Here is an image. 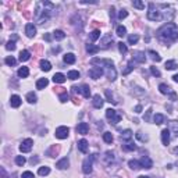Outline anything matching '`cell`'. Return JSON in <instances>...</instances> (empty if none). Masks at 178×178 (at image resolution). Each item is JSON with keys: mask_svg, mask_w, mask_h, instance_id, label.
<instances>
[{"mask_svg": "<svg viewBox=\"0 0 178 178\" xmlns=\"http://www.w3.org/2000/svg\"><path fill=\"white\" fill-rule=\"evenodd\" d=\"M73 90L75 93H82V96L86 97V99L90 96V88L88 85H85V84L81 86H73Z\"/></svg>", "mask_w": 178, "mask_h": 178, "instance_id": "obj_6", "label": "cell"}, {"mask_svg": "<svg viewBox=\"0 0 178 178\" xmlns=\"http://www.w3.org/2000/svg\"><path fill=\"white\" fill-rule=\"evenodd\" d=\"M116 33H117L118 36H125L127 35V28L125 27H122V25H118L117 29H116Z\"/></svg>", "mask_w": 178, "mask_h": 178, "instance_id": "obj_39", "label": "cell"}, {"mask_svg": "<svg viewBox=\"0 0 178 178\" xmlns=\"http://www.w3.org/2000/svg\"><path fill=\"white\" fill-rule=\"evenodd\" d=\"M111 43H113V38L110 36V35H105V36L102 38V47L107 49Z\"/></svg>", "mask_w": 178, "mask_h": 178, "instance_id": "obj_21", "label": "cell"}, {"mask_svg": "<svg viewBox=\"0 0 178 178\" xmlns=\"http://www.w3.org/2000/svg\"><path fill=\"white\" fill-rule=\"evenodd\" d=\"M141 111H142V106L138 105L136 107H135V113H141Z\"/></svg>", "mask_w": 178, "mask_h": 178, "instance_id": "obj_57", "label": "cell"}, {"mask_svg": "<svg viewBox=\"0 0 178 178\" xmlns=\"http://www.w3.org/2000/svg\"><path fill=\"white\" fill-rule=\"evenodd\" d=\"M49 85V79L47 78H41L36 81V89H44Z\"/></svg>", "mask_w": 178, "mask_h": 178, "instance_id": "obj_23", "label": "cell"}, {"mask_svg": "<svg viewBox=\"0 0 178 178\" xmlns=\"http://www.w3.org/2000/svg\"><path fill=\"white\" fill-rule=\"evenodd\" d=\"M68 134H70V128L68 127H65V125H61L56 130V138H59V139H65V138L68 136Z\"/></svg>", "mask_w": 178, "mask_h": 178, "instance_id": "obj_8", "label": "cell"}, {"mask_svg": "<svg viewBox=\"0 0 178 178\" xmlns=\"http://www.w3.org/2000/svg\"><path fill=\"white\" fill-rule=\"evenodd\" d=\"M1 178H8V175L6 174V171H4V168H1Z\"/></svg>", "mask_w": 178, "mask_h": 178, "instance_id": "obj_58", "label": "cell"}, {"mask_svg": "<svg viewBox=\"0 0 178 178\" xmlns=\"http://www.w3.org/2000/svg\"><path fill=\"white\" fill-rule=\"evenodd\" d=\"M134 61L136 63H145L146 61V56L143 52H134Z\"/></svg>", "mask_w": 178, "mask_h": 178, "instance_id": "obj_19", "label": "cell"}, {"mask_svg": "<svg viewBox=\"0 0 178 178\" xmlns=\"http://www.w3.org/2000/svg\"><path fill=\"white\" fill-rule=\"evenodd\" d=\"M134 68H135V63H134V60H131L130 63H128V65H127V68L122 71V74H124V75H128Z\"/></svg>", "mask_w": 178, "mask_h": 178, "instance_id": "obj_38", "label": "cell"}, {"mask_svg": "<svg viewBox=\"0 0 178 178\" xmlns=\"http://www.w3.org/2000/svg\"><path fill=\"white\" fill-rule=\"evenodd\" d=\"M136 138H138V139H139L141 142H148V141H149L148 135H143V132H136Z\"/></svg>", "mask_w": 178, "mask_h": 178, "instance_id": "obj_48", "label": "cell"}, {"mask_svg": "<svg viewBox=\"0 0 178 178\" xmlns=\"http://www.w3.org/2000/svg\"><path fill=\"white\" fill-rule=\"evenodd\" d=\"M164 120H166V117H164L163 114H160V113H157V114H154V116H153V122H154V124H157V125L163 124Z\"/></svg>", "mask_w": 178, "mask_h": 178, "instance_id": "obj_25", "label": "cell"}, {"mask_svg": "<svg viewBox=\"0 0 178 178\" xmlns=\"http://www.w3.org/2000/svg\"><path fill=\"white\" fill-rule=\"evenodd\" d=\"M146 17H148V20H150V21L162 20V14H160V11L154 10V4H153V3H150V4H149V11H148Z\"/></svg>", "mask_w": 178, "mask_h": 178, "instance_id": "obj_5", "label": "cell"}, {"mask_svg": "<svg viewBox=\"0 0 178 178\" xmlns=\"http://www.w3.org/2000/svg\"><path fill=\"white\" fill-rule=\"evenodd\" d=\"M6 49H7V50H14V49H16V42L14 41H8L7 42V44H6Z\"/></svg>", "mask_w": 178, "mask_h": 178, "instance_id": "obj_49", "label": "cell"}, {"mask_svg": "<svg viewBox=\"0 0 178 178\" xmlns=\"http://www.w3.org/2000/svg\"><path fill=\"white\" fill-rule=\"evenodd\" d=\"M128 166H130L132 170H139V168H142L141 163L138 162V160H130V162H128Z\"/></svg>", "mask_w": 178, "mask_h": 178, "instance_id": "obj_37", "label": "cell"}, {"mask_svg": "<svg viewBox=\"0 0 178 178\" xmlns=\"http://www.w3.org/2000/svg\"><path fill=\"white\" fill-rule=\"evenodd\" d=\"M106 160L107 162H113L114 160V153H111V152H106Z\"/></svg>", "mask_w": 178, "mask_h": 178, "instance_id": "obj_54", "label": "cell"}, {"mask_svg": "<svg viewBox=\"0 0 178 178\" xmlns=\"http://www.w3.org/2000/svg\"><path fill=\"white\" fill-rule=\"evenodd\" d=\"M65 75L64 74H61V73H57V74H54L53 75V78H52V81L54 82V84H63V82H65Z\"/></svg>", "mask_w": 178, "mask_h": 178, "instance_id": "obj_20", "label": "cell"}, {"mask_svg": "<svg viewBox=\"0 0 178 178\" xmlns=\"http://www.w3.org/2000/svg\"><path fill=\"white\" fill-rule=\"evenodd\" d=\"M21 178H35V175H33V173H31V171H24L22 175H21Z\"/></svg>", "mask_w": 178, "mask_h": 178, "instance_id": "obj_53", "label": "cell"}, {"mask_svg": "<svg viewBox=\"0 0 178 178\" xmlns=\"http://www.w3.org/2000/svg\"><path fill=\"white\" fill-rule=\"evenodd\" d=\"M139 163H141L142 168H152V167H153V162H152L148 156H143V157L139 160Z\"/></svg>", "mask_w": 178, "mask_h": 178, "instance_id": "obj_12", "label": "cell"}, {"mask_svg": "<svg viewBox=\"0 0 178 178\" xmlns=\"http://www.w3.org/2000/svg\"><path fill=\"white\" fill-rule=\"evenodd\" d=\"M118 50H120V53H121V54H125V53L128 52V47H127L125 43L120 42V43H118Z\"/></svg>", "mask_w": 178, "mask_h": 178, "instance_id": "obj_45", "label": "cell"}, {"mask_svg": "<svg viewBox=\"0 0 178 178\" xmlns=\"http://www.w3.org/2000/svg\"><path fill=\"white\" fill-rule=\"evenodd\" d=\"M103 74H105V71H103L102 67H92V68L89 70V75H90V78H93V79H99Z\"/></svg>", "mask_w": 178, "mask_h": 178, "instance_id": "obj_9", "label": "cell"}, {"mask_svg": "<svg viewBox=\"0 0 178 178\" xmlns=\"http://www.w3.org/2000/svg\"><path fill=\"white\" fill-rule=\"evenodd\" d=\"M157 36L162 41L166 42H175L178 39V27L173 22H167L157 29Z\"/></svg>", "mask_w": 178, "mask_h": 178, "instance_id": "obj_1", "label": "cell"}, {"mask_svg": "<svg viewBox=\"0 0 178 178\" xmlns=\"http://www.w3.org/2000/svg\"><path fill=\"white\" fill-rule=\"evenodd\" d=\"M68 166H70L68 157H63L61 160H59V162L56 163V167L59 168V170H64V168H67Z\"/></svg>", "mask_w": 178, "mask_h": 178, "instance_id": "obj_13", "label": "cell"}, {"mask_svg": "<svg viewBox=\"0 0 178 178\" xmlns=\"http://www.w3.org/2000/svg\"><path fill=\"white\" fill-rule=\"evenodd\" d=\"M138 178H149L148 175H141V177H138Z\"/></svg>", "mask_w": 178, "mask_h": 178, "instance_id": "obj_61", "label": "cell"}, {"mask_svg": "<svg viewBox=\"0 0 178 178\" xmlns=\"http://www.w3.org/2000/svg\"><path fill=\"white\" fill-rule=\"evenodd\" d=\"M122 149L125 152H132V150H136V145H134L132 142H127L125 145H122Z\"/></svg>", "mask_w": 178, "mask_h": 178, "instance_id": "obj_35", "label": "cell"}, {"mask_svg": "<svg viewBox=\"0 0 178 178\" xmlns=\"http://www.w3.org/2000/svg\"><path fill=\"white\" fill-rule=\"evenodd\" d=\"M17 74H18V77H20V78H27L29 75V68H28V67H21Z\"/></svg>", "mask_w": 178, "mask_h": 178, "instance_id": "obj_30", "label": "cell"}, {"mask_svg": "<svg viewBox=\"0 0 178 178\" xmlns=\"http://www.w3.org/2000/svg\"><path fill=\"white\" fill-rule=\"evenodd\" d=\"M25 163H27V159H25L24 156H17V157H16V164H17V166L22 167Z\"/></svg>", "mask_w": 178, "mask_h": 178, "instance_id": "obj_43", "label": "cell"}, {"mask_svg": "<svg viewBox=\"0 0 178 178\" xmlns=\"http://www.w3.org/2000/svg\"><path fill=\"white\" fill-rule=\"evenodd\" d=\"M148 54H149L150 59H152L153 61H156V63H159V61H162V57L159 56V53H156L154 50H149V52H148Z\"/></svg>", "mask_w": 178, "mask_h": 178, "instance_id": "obj_33", "label": "cell"}, {"mask_svg": "<svg viewBox=\"0 0 178 178\" xmlns=\"http://www.w3.org/2000/svg\"><path fill=\"white\" fill-rule=\"evenodd\" d=\"M150 73H152V75H154V77H160V71H159L156 67H150Z\"/></svg>", "mask_w": 178, "mask_h": 178, "instance_id": "obj_55", "label": "cell"}, {"mask_svg": "<svg viewBox=\"0 0 178 178\" xmlns=\"http://www.w3.org/2000/svg\"><path fill=\"white\" fill-rule=\"evenodd\" d=\"M132 6L135 8H138V10H143L145 8V4L142 3V1H139V0H134L132 1Z\"/></svg>", "mask_w": 178, "mask_h": 178, "instance_id": "obj_44", "label": "cell"}, {"mask_svg": "<svg viewBox=\"0 0 178 178\" xmlns=\"http://www.w3.org/2000/svg\"><path fill=\"white\" fill-rule=\"evenodd\" d=\"M97 154H92V156H89L84 160L82 163V171L85 173V174H90L92 173V167H93V162H95V159H96Z\"/></svg>", "mask_w": 178, "mask_h": 178, "instance_id": "obj_4", "label": "cell"}, {"mask_svg": "<svg viewBox=\"0 0 178 178\" xmlns=\"http://www.w3.org/2000/svg\"><path fill=\"white\" fill-rule=\"evenodd\" d=\"M78 149L81 153H88V149H89V145H88V141L86 139H81L78 142Z\"/></svg>", "mask_w": 178, "mask_h": 178, "instance_id": "obj_17", "label": "cell"}, {"mask_svg": "<svg viewBox=\"0 0 178 178\" xmlns=\"http://www.w3.org/2000/svg\"><path fill=\"white\" fill-rule=\"evenodd\" d=\"M18 59H20V61H28L29 59H31V53H29L28 50H21Z\"/></svg>", "mask_w": 178, "mask_h": 178, "instance_id": "obj_26", "label": "cell"}, {"mask_svg": "<svg viewBox=\"0 0 178 178\" xmlns=\"http://www.w3.org/2000/svg\"><path fill=\"white\" fill-rule=\"evenodd\" d=\"M170 130L173 131V132L177 134V136H178V121H177V120L170 121Z\"/></svg>", "mask_w": 178, "mask_h": 178, "instance_id": "obj_41", "label": "cell"}, {"mask_svg": "<svg viewBox=\"0 0 178 178\" xmlns=\"http://www.w3.org/2000/svg\"><path fill=\"white\" fill-rule=\"evenodd\" d=\"M49 173H50V168H49V167H41L39 171H38V174L42 175V177H43V175H47Z\"/></svg>", "mask_w": 178, "mask_h": 178, "instance_id": "obj_47", "label": "cell"}, {"mask_svg": "<svg viewBox=\"0 0 178 178\" xmlns=\"http://www.w3.org/2000/svg\"><path fill=\"white\" fill-rule=\"evenodd\" d=\"M99 38H100V31H99V29H95V31H92V32H90V35H89V39H90L92 42L97 41Z\"/></svg>", "mask_w": 178, "mask_h": 178, "instance_id": "obj_36", "label": "cell"}, {"mask_svg": "<svg viewBox=\"0 0 178 178\" xmlns=\"http://www.w3.org/2000/svg\"><path fill=\"white\" fill-rule=\"evenodd\" d=\"M106 118L109 120L111 124H114V125H117L118 122L121 121V114H118L117 111L114 109H107L106 110Z\"/></svg>", "mask_w": 178, "mask_h": 178, "instance_id": "obj_3", "label": "cell"}, {"mask_svg": "<svg viewBox=\"0 0 178 178\" xmlns=\"http://www.w3.org/2000/svg\"><path fill=\"white\" fill-rule=\"evenodd\" d=\"M173 79H174V82H178V74H175L174 77H173Z\"/></svg>", "mask_w": 178, "mask_h": 178, "instance_id": "obj_59", "label": "cell"}, {"mask_svg": "<svg viewBox=\"0 0 178 178\" xmlns=\"http://www.w3.org/2000/svg\"><path fill=\"white\" fill-rule=\"evenodd\" d=\"M53 38H54L56 41H63L65 38V33L63 32V31H60V29H56V31L53 32Z\"/></svg>", "mask_w": 178, "mask_h": 178, "instance_id": "obj_29", "label": "cell"}, {"mask_svg": "<svg viewBox=\"0 0 178 178\" xmlns=\"http://www.w3.org/2000/svg\"><path fill=\"white\" fill-rule=\"evenodd\" d=\"M25 33H27L28 38H33L36 35V27L33 24H27V27H25Z\"/></svg>", "mask_w": 178, "mask_h": 178, "instance_id": "obj_11", "label": "cell"}, {"mask_svg": "<svg viewBox=\"0 0 178 178\" xmlns=\"http://www.w3.org/2000/svg\"><path fill=\"white\" fill-rule=\"evenodd\" d=\"M127 17H128V11H127V10H121V11L118 13V18H120V20H124Z\"/></svg>", "mask_w": 178, "mask_h": 178, "instance_id": "obj_52", "label": "cell"}, {"mask_svg": "<svg viewBox=\"0 0 178 178\" xmlns=\"http://www.w3.org/2000/svg\"><path fill=\"white\" fill-rule=\"evenodd\" d=\"M105 93H106V97H107V102H110V103H116V100H113V95L110 93L109 89H106Z\"/></svg>", "mask_w": 178, "mask_h": 178, "instance_id": "obj_50", "label": "cell"}, {"mask_svg": "<svg viewBox=\"0 0 178 178\" xmlns=\"http://www.w3.org/2000/svg\"><path fill=\"white\" fill-rule=\"evenodd\" d=\"M103 103H105V100H103V97H102L100 95H95V96H93L92 105L95 109H102V107H103Z\"/></svg>", "mask_w": 178, "mask_h": 178, "instance_id": "obj_10", "label": "cell"}, {"mask_svg": "<svg viewBox=\"0 0 178 178\" xmlns=\"http://www.w3.org/2000/svg\"><path fill=\"white\" fill-rule=\"evenodd\" d=\"M68 93H67V92H64V93H61V95H60V97H59V99H60V102H61V103H65V102H67V100H68Z\"/></svg>", "mask_w": 178, "mask_h": 178, "instance_id": "obj_51", "label": "cell"}, {"mask_svg": "<svg viewBox=\"0 0 178 178\" xmlns=\"http://www.w3.org/2000/svg\"><path fill=\"white\" fill-rule=\"evenodd\" d=\"M99 50H100V47L96 44H86V52L89 54H96V53H99Z\"/></svg>", "mask_w": 178, "mask_h": 178, "instance_id": "obj_24", "label": "cell"}, {"mask_svg": "<svg viewBox=\"0 0 178 178\" xmlns=\"http://www.w3.org/2000/svg\"><path fill=\"white\" fill-rule=\"evenodd\" d=\"M41 70L42 71H50L52 70V64H50V61L47 60H41Z\"/></svg>", "mask_w": 178, "mask_h": 178, "instance_id": "obj_28", "label": "cell"}, {"mask_svg": "<svg viewBox=\"0 0 178 178\" xmlns=\"http://www.w3.org/2000/svg\"><path fill=\"white\" fill-rule=\"evenodd\" d=\"M138 41H139V35H136V33H134V35H130V36H128V43L130 44H135Z\"/></svg>", "mask_w": 178, "mask_h": 178, "instance_id": "obj_42", "label": "cell"}, {"mask_svg": "<svg viewBox=\"0 0 178 178\" xmlns=\"http://www.w3.org/2000/svg\"><path fill=\"white\" fill-rule=\"evenodd\" d=\"M177 67H178V64H177V61H174V60L166 61V65H164V68L166 70H175Z\"/></svg>", "mask_w": 178, "mask_h": 178, "instance_id": "obj_34", "label": "cell"}, {"mask_svg": "<svg viewBox=\"0 0 178 178\" xmlns=\"http://www.w3.org/2000/svg\"><path fill=\"white\" fill-rule=\"evenodd\" d=\"M174 153L178 154V146H177V148H174Z\"/></svg>", "mask_w": 178, "mask_h": 178, "instance_id": "obj_60", "label": "cell"}, {"mask_svg": "<svg viewBox=\"0 0 178 178\" xmlns=\"http://www.w3.org/2000/svg\"><path fill=\"white\" fill-rule=\"evenodd\" d=\"M150 116H152V109H149L146 111V116H145V121H149L150 120Z\"/></svg>", "mask_w": 178, "mask_h": 178, "instance_id": "obj_56", "label": "cell"}, {"mask_svg": "<svg viewBox=\"0 0 178 178\" xmlns=\"http://www.w3.org/2000/svg\"><path fill=\"white\" fill-rule=\"evenodd\" d=\"M4 61H6V64H7V65H16L17 64V60L13 56L6 57V60H4Z\"/></svg>", "mask_w": 178, "mask_h": 178, "instance_id": "obj_46", "label": "cell"}, {"mask_svg": "<svg viewBox=\"0 0 178 178\" xmlns=\"http://www.w3.org/2000/svg\"><path fill=\"white\" fill-rule=\"evenodd\" d=\"M67 78H70L71 81H75V79L79 78V71H77V70H71V71H68V74H67Z\"/></svg>", "mask_w": 178, "mask_h": 178, "instance_id": "obj_31", "label": "cell"}, {"mask_svg": "<svg viewBox=\"0 0 178 178\" xmlns=\"http://www.w3.org/2000/svg\"><path fill=\"white\" fill-rule=\"evenodd\" d=\"M36 100H38V96L33 92H28V93H27V102H28V103L32 105V103H36Z\"/></svg>", "mask_w": 178, "mask_h": 178, "instance_id": "obj_32", "label": "cell"}, {"mask_svg": "<svg viewBox=\"0 0 178 178\" xmlns=\"http://www.w3.org/2000/svg\"><path fill=\"white\" fill-rule=\"evenodd\" d=\"M132 131L131 130H125V131H122L121 132V141L124 142H130L131 139H132Z\"/></svg>", "mask_w": 178, "mask_h": 178, "instance_id": "obj_22", "label": "cell"}, {"mask_svg": "<svg viewBox=\"0 0 178 178\" xmlns=\"http://www.w3.org/2000/svg\"><path fill=\"white\" fill-rule=\"evenodd\" d=\"M162 142L164 146H167L170 143V130H168V128L162 131Z\"/></svg>", "mask_w": 178, "mask_h": 178, "instance_id": "obj_15", "label": "cell"}, {"mask_svg": "<svg viewBox=\"0 0 178 178\" xmlns=\"http://www.w3.org/2000/svg\"><path fill=\"white\" fill-rule=\"evenodd\" d=\"M113 135H111V132H105L103 134V141L106 142V143H111L113 142Z\"/></svg>", "mask_w": 178, "mask_h": 178, "instance_id": "obj_40", "label": "cell"}, {"mask_svg": "<svg viewBox=\"0 0 178 178\" xmlns=\"http://www.w3.org/2000/svg\"><path fill=\"white\" fill-rule=\"evenodd\" d=\"M21 97L18 96V95H13L11 97H10V105H11V107H14V109H17V107H20L21 106Z\"/></svg>", "mask_w": 178, "mask_h": 178, "instance_id": "obj_14", "label": "cell"}, {"mask_svg": "<svg viewBox=\"0 0 178 178\" xmlns=\"http://www.w3.org/2000/svg\"><path fill=\"white\" fill-rule=\"evenodd\" d=\"M90 64L106 65V68H107V77H109L110 81H114V79L117 78V71L114 68V64L111 60H107V59H92V60H90Z\"/></svg>", "mask_w": 178, "mask_h": 178, "instance_id": "obj_2", "label": "cell"}, {"mask_svg": "<svg viewBox=\"0 0 178 178\" xmlns=\"http://www.w3.org/2000/svg\"><path fill=\"white\" fill-rule=\"evenodd\" d=\"M159 90H160V93H163V95H170L171 93V88L168 85H166V84H160V85H159Z\"/></svg>", "mask_w": 178, "mask_h": 178, "instance_id": "obj_27", "label": "cell"}, {"mask_svg": "<svg viewBox=\"0 0 178 178\" xmlns=\"http://www.w3.org/2000/svg\"><path fill=\"white\" fill-rule=\"evenodd\" d=\"M32 146H33V141L32 139H24V141L21 142V145H20V150L22 152V153H28V152H31V149H32Z\"/></svg>", "mask_w": 178, "mask_h": 178, "instance_id": "obj_7", "label": "cell"}, {"mask_svg": "<svg viewBox=\"0 0 178 178\" xmlns=\"http://www.w3.org/2000/svg\"><path fill=\"white\" fill-rule=\"evenodd\" d=\"M63 60H64L65 64H74V63L77 61V57H75L74 53H67V54H64Z\"/></svg>", "mask_w": 178, "mask_h": 178, "instance_id": "obj_18", "label": "cell"}, {"mask_svg": "<svg viewBox=\"0 0 178 178\" xmlns=\"http://www.w3.org/2000/svg\"><path fill=\"white\" fill-rule=\"evenodd\" d=\"M89 131V125L86 124V122H79L77 125V132L81 134V135H86Z\"/></svg>", "mask_w": 178, "mask_h": 178, "instance_id": "obj_16", "label": "cell"}]
</instances>
